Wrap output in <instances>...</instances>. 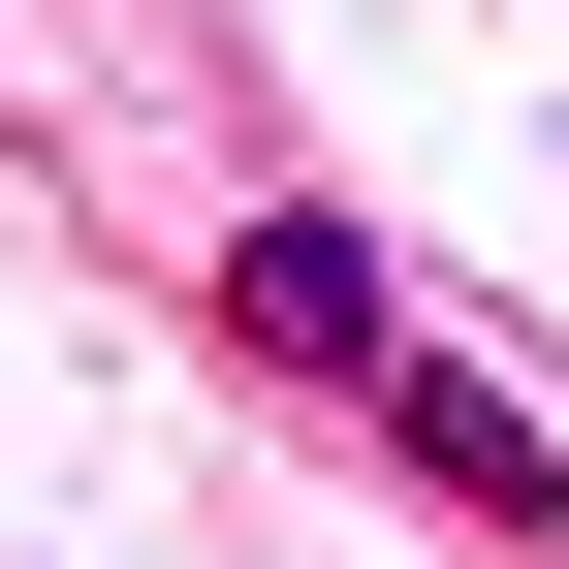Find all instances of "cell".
Here are the masks:
<instances>
[{
    "instance_id": "cell-1",
    "label": "cell",
    "mask_w": 569,
    "mask_h": 569,
    "mask_svg": "<svg viewBox=\"0 0 569 569\" xmlns=\"http://www.w3.org/2000/svg\"><path fill=\"white\" fill-rule=\"evenodd\" d=\"M222 348H253V380H348V411H380V380H411V284L348 253V222H253V253H222Z\"/></svg>"
},
{
    "instance_id": "cell-2",
    "label": "cell",
    "mask_w": 569,
    "mask_h": 569,
    "mask_svg": "<svg viewBox=\"0 0 569 569\" xmlns=\"http://www.w3.org/2000/svg\"><path fill=\"white\" fill-rule=\"evenodd\" d=\"M380 443H411V475H443V507H475V538H538V507H569V443H538V411H507V380H475V348H411V380H380Z\"/></svg>"
}]
</instances>
